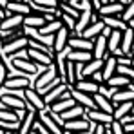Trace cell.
Returning a JSON list of instances; mask_svg holds the SVG:
<instances>
[{
  "instance_id": "cell-5",
  "label": "cell",
  "mask_w": 134,
  "mask_h": 134,
  "mask_svg": "<svg viewBox=\"0 0 134 134\" xmlns=\"http://www.w3.org/2000/svg\"><path fill=\"white\" fill-rule=\"evenodd\" d=\"M36 118H38V121H40V123H42V125H44V127H45V129H47L51 134H64V129L53 121V118L47 114V111H45V109H42V111H36Z\"/></svg>"
},
{
  "instance_id": "cell-6",
  "label": "cell",
  "mask_w": 134,
  "mask_h": 134,
  "mask_svg": "<svg viewBox=\"0 0 134 134\" xmlns=\"http://www.w3.org/2000/svg\"><path fill=\"white\" fill-rule=\"evenodd\" d=\"M71 96H72V100H74L78 105H82L85 111L96 107V105H94V100H92V94L82 92V91H78L76 87H71Z\"/></svg>"
},
{
  "instance_id": "cell-13",
  "label": "cell",
  "mask_w": 134,
  "mask_h": 134,
  "mask_svg": "<svg viewBox=\"0 0 134 134\" xmlns=\"http://www.w3.org/2000/svg\"><path fill=\"white\" fill-rule=\"evenodd\" d=\"M27 36L22 35V36H16V38H13V40H9L7 44L2 45V49L0 51H4L5 54H11V53H15V51H18V49H24V47H27Z\"/></svg>"
},
{
  "instance_id": "cell-49",
  "label": "cell",
  "mask_w": 134,
  "mask_h": 134,
  "mask_svg": "<svg viewBox=\"0 0 134 134\" xmlns=\"http://www.w3.org/2000/svg\"><path fill=\"white\" fill-rule=\"evenodd\" d=\"M5 4H7V0H0V5L2 7H5Z\"/></svg>"
},
{
  "instance_id": "cell-36",
  "label": "cell",
  "mask_w": 134,
  "mask_h": 134,
  "mask_svg": "<svg viewBox=\"0 0 134 134\" xmlns=\"http://www.w3.org/2000/svg\"><path fill=\"white\" fill-rule=\"evenodd\" d=\"M120 18L125 20V22H129L131 18H134V0H131V2L123 7V13L120 15Z\"/></svg>"
},
{
  "instance_id": "cell-54",
  "label": "cell",
  "mask_w": 134,
  "mask_h": 134,
  "mask_svg": "<svg viewBox=\"0 0 134 134\" xmlns=\"http://www.w3.org/2000/svg\"><path fill=\"white\" fill-rule=\"evenodd\" d=\"M0 49H2V42H0Z\"/></svg>"
},
{
  "instance_id": "cell-52",
  "label": "cell",
  "mask_w": 134,
  "mask_h": 134,
  "mask_svg": "<svg viewBox=\"0 0 134 134\" xmlns=\"http://www.w3.org/2000/svg\"><path fill=\"white\" fill-rule=\"evenodd\" d=\"M131 65H132V67H134V60H132V62H131Z\"/></svg>"
},
{
  "instance_id": "cell-19",
  "label": "cell",
  "mask_w": 134,
  "mask_h": 134,
  "mask_svg": "<svg viewBox=\"0 0 134 134\" xmlns=\"http://www.w3.org/2000/svg\"><path fill=\"white\" fill-rule=\"evenodd\" d=\"M103 25H105V24L102 22V18H98L96 22H91L89 25H87V27H85V29L78 35V36H83V38H87V40H92L94 36H98V35L102 33Z\"/></svg>"
},
{
  "instance_id": "cell-22",
  "label": "cell",
  "mask_w": 134,
  "mask_h": 134,
  "mask_svg": "<svg viewBox=\"0 0 134 134\" xmlns=\"http://www.w3.org/2000/svg\"><path fill=\"white\" fill-rule=\"evenodd\" d=\"M92 100H94L96 109L112 114V111H114V103H112L109 98H105V96H103V94H100V92H94V94H92Z\"/></svg>"
},
{
  "instance_id": "cell-40",
  "label": "cell",
  "mask_w": 134,
  "mask_h": 134,
  "mask_svg": "<svg viewBox=\"0 0 134 134\" xmlns=\"http://www.w3.org/2000/svg\"><path fill=\"white\" fill-rule=\"evenodd\" d=\"M40 5H45V7H56L58 5V0H33Z\"/></svg>"
},
{
  "instance_id": "cell-37",
  "label": "cell",
  "mask_w": 134,
  "mask_h": 134,
  "mask_svg": "<svg viewBox=\"0 0 134 134\" xmlns=\"http://www.w3.org/2000/svg\"><path fill=\"white\" fill-rule=\"evenodd\" d=\"M60 20H62V24L65 25L69 31H74V24H76V18H74V16H71V15H67V13H62Z\"/></svg>"
},
{
  "instance_id": "cell-38",
  "label": "cell",
  "mask_w": 134,
  "mask_h": 134,
  "mask_svg": "<svg viewBox=\"0 0 134 134\" xmlns=\"http://www.w3.org/2000/svg\"><path fill=\"white\" fill-rule=\"evenodd\" d=\"M0 120H5V121H18L13 109H0Z\"/></svg>"
},
{
  "instance_id": "cell-39",
  "label": "cell",
  "mask_w": 134,
  "mask_h": 134,
  "mask_svg": "<svg viewBox=\"0 0 134 134\" xmlns=\"http://www.w3.org/2000/svg\"><path fill=\"white\" fill-rule=\"evenodd\" d=\"M111 127L112 134H125V131H123V125H121V121H118V120H112V123L109 125Z\"/></svg>"
},
{
  "instance_id": "cell-4",
  "label": "cell",
  "mask_w": 134,
  "mask_h": 134,
  "mask_svg": "<svg viewBox=\"0 0 134 134\" xmlns=\"http://www.w3.org/2000/svg\"><path fill=\"white\" fill-rule=\"evenodd\" d=\"M85 116L89 118L91 121H94V123H102V125H105V127H109L112 123V114H109V112H105V111H100V109H87L85 111Z\"/></svg>"
},
{
  "instance_id": "cell-31",
  "label": "cell",
  "mask_w": 134,
  "mask_h": 134,
  "mask_svg": "<svg viewBox=\"0 0 134 134\" xmlns=\"http://www.w3.org/2000/svg\"><path fill=\"white\" fill-rule=\"evenodd\" d=\"M105 83H107V85H111V87H118V89H120V87L129 85V83H131V80H129V78H125V76H121V74H116V72H114L111 78H107V80H105Z\"/></svg>"
},
{
  "instance_id": "cell-41",
  "label": "cell",
  "mask_w": 134,
  "mask_h": 134,
  "mask_svg": "<svg viewBox=\"0 0 134 134\" xmlns=\"http://www.w3.org/2000/svg\"><path fill=\"white\" fill-rule=\"evenodd\" d=\"M116 62H118V64H121V65H131L132 58H131V56H125V54H123V56H118V58H116Z\"/></svg>"
},
{
  "instance_id": "cell-58",
  "label": "cell",
  "mask_w": 134,
  "mask_h": 134,
  "mask_svg": "<svg viewBox=\"0 0 134 134\" xmlns=\"http://www.w3.org/2000/svg\"><path fill=\"white\" fill-rule=\"evenodd\" d=\"M29 134H31V132H29Z\"/></svg>"
},
{
  "instance_id": "cell-21",
  "label": "cell",
  "mask_w": 134,
  "mask_h": 134,
  "mask_svg": "<svg viewBox=\"0 0 134 134\" xmlns=\"http://www.w3.org/2000/svg\"><path fill=\"white\" fill-rule=\"evenodd\" d=\"M98 85H100V83H96L92 78L85 76V78L78 80V82H76L72 87H76V89L82 91V92H87V94H94V92H98Z\"/></svg>"
},
{
  "instance_id": "cell-26",
  "label": "cell",
  "mask_w": 134,
  "mask_h": 134,
  "mask_svg": "<svg viewBox=\"0 0 134 134\" xmlns=\"http://www.w3.org/2000/svg\"><path fill=\"white\" fill-rule=\"evenodd\" d=\"M102 18V22L105 24V25H109L111 29H118V31H125L129 25L125 20H121L120 16H100Z\"/></svg>"
},
{
  "instance_id": "cell-53",
  "label": "cell",
  "mask_w": 134,
  "mask_h": 134,
  "mask_svg": "<svg viewBox=\"0 0 134 134\" xmlns=\"http://www.w3.org/2000/svg\"><path fill=\"white\" fill-rule=\"evenodd\" d=\"M58 2H67V0H58Z\"/></svg>"
},
{
  "instance_id": "cell-46",
  "label": "cell",
  "mask_w": 134,
  "mask_h": 134,
  "mask_svg": "<svg viewBox=\"0 0 134 134\" xmlns=\"http://www.w3.org/2000/svg\"><path fill=\"white\" fill-rule=\"evenodd\" d=\"M4 16H5V9L0 5V18H4Z\"/></svg>"
},
{
  "instance_id": "cell-45",
  "label": "cell",
  "mask_w": 134,
  "mask_h": 134,
  "mask_svg": "<svg viewBox=\"0 0 134 134\" xmlns=\"http://www.w3.org/2000/svg\"><path fill=\"white\" fill-rule=\"evenodd\" d=\"M127 25H129V27H131V29H132V31H134V18H131V20L127 22Z\"/></svg>"
},
{
  "instance_id": "cell-1",
  "label": "cell",
  "mask_w": 134,
  "mask_h": 134,
  "mask_svg": "<svg viewBox=\"0 0 134 134\" xmlns=\"http://www.w3.org/2000/svg\"><path fill=\"white\" fill-rule=\"evenodd\" d=\"M24 94H25V102H27L29 109L42 111V109L47 107L45 102H44V96H42L36 89H33V87H25V89H24Z\"/></svg>"
},
{
  "instance_id": "cell-15",
  "label": "cell",
  "mask_w": 134,
  "mask_h": 134,
  "mask_svg": "<svg viewBox=\"0 0 134 134\" xmlns=\"http://www.w3.org/2000/svg\"><path fill=\"white\" fill-rule=\"evenodd\" d=\"M4 87L5 89H25V87H31V80L27 76H11L4 80Z\"/></svg>"
},
{
  "instance_id": "cell-16",
  "label": "cell",
  "mask_w": 134,
  "mask_h": 134,
  "mask_svg": "<svg viewBox=\"0 0 134 134\" xmlns=\"http://www.w3.org/2000/svg\"><path fill=\"white\" fill-rule=\"evenodd\" d=\"M22 20H24L22 15H13V13H7V15L0 20V31H7V29L20 27V25H22Z\"/></svg>"
},
{
  "instance_id": "cell-30",
  "label": "cell",
  "mask_w": 134,
  "mask_h": 134,
  "mask_svg": "<svg viewBox=\"0 0 134 134\" xmlns=\"http://www.w3.org/2000/svg\"><path fill=\"white\" fill-rule=\"evenodd\" d=\"M120 42H121V31L112 29L111 35L107 36V53H111L116 47H120Z\"/></svg>"
},
{
  "instance_id": "cell-9",
  "label": "cell",
  "mask_w": 134,
  "mask_h": 134,
  "mask_svg": "<svg viewBox=\"0 0 134 134\" xmlns=\"http://www.w3.org/2000/svg\"><path fill=\"white\" fill-rule=\"evenodd\" d=\"M92 58H103L107 54V38L103 35H98L92 38Z\"/></svg>"
},
{
  "instance_id": "cell-32",
  "label": "cell",
  "mask_w": 134,
  "mask_h": 134,
  "mask_svg": "<svg viewBox=\"0 0 134 134\" xmlns=\"http://www.w3.org/2000/svg\"><path fill=\"white\" fill-rule=\"evenodd\" d=\"M62 25H64V24H62V20H60V18H54V20L47 22L45 25H42L38 31H40V33H44V35H54V33H56Z\"/></svg>"
},
{
  "instance_id": "cell-42",
  "label": "cell",
  "mask_w": 134,
  "mask_h": 134,
  "mask_svg": "<svg viewBox=\"0 0 134 134\" xmlns=\"http://www.w3.org/2000/svg\"><path fill=\"white\" fill-rule=\"evenodd\" d=\"M13 112H15V116H16V120L20 121V120H24V116L27 114V109H25V107H22V109H13Z\"/></svg>"
},
{
  "instance_id": "cell-48",
  "label": "cell",
  "mask_w": 134,
  "mask_h": 134,
  "mask_svg": "<svg viewBox=\"0 0 134 134\" xmlns=\"http://www.w3.org/2000/svg\"><path fill=\"white\" fill-rule=\"evenodd\" d=\"M105 134H112V131H111V127H105Z\"/></svg>"
},
{
  "instance_id": "cell-28",
  "label": "cell",
  "mask_w": 134,
  "mask_h": 134,
  "mask_svg": "<svg viewBox=\"0 0 134 134\" xmlns=\"http://www.w3.org/2000/svg\"><path fill=\"white\" fill-rule=\"evenodd\" d=\"M85 114V109L82 107V105H78V103H74L72 107H69L67 111L60 112V116L64 118V121L65 120H74V118H80V116H83Z\"/></svg>"
},
{
  "instance_id": "cell-29",
  "label": "cell",
  "mask_w": 134,
  "mask_h": 134,
  "mask_svg": "<svg viewBox=\"0 0 134 134\" xmlns=\"http://www.w3.org/2000/svg\"><path fill=\"white\" fill-rule=\"evenodd\" d=\"M131 107H132V100H131V102H121V103H118V107H114V111H112V118H114V120H121L125 114L131 112Z\"/></svg>"
},
{
  "instance_id": "cell-47",
  "label": "cell",
  "mask_w": 134,
  "mask_h": 134,
  "mask_svg": "<svg viewBox=\"0 0 134 134\" xmlns=\"http://www.w3.org/2000/svg\"><path fill=\"white\" fill-rule=\"evenodd\" d=\"M116 2H120V4H123V5H127V4H129L131 0H116Z\"/></svg>"
},
{
  "instance_id": "cell-23",
  "label": "cell",
  "mask_w": 134,
  "mask_h": 134,
  "mask_svg": "<svg viewBox=\"0 0 134 134\" xmlns=\"http://www.w3.org/2000/svg\"><path fill=\"white\" fill-rule=\"evenodd\" d=\"M47 24V20H45L44 15H38V13H29V15H25L22 20V25H25V27H36V29H40L42 25H45Z\"/></svg>"
},
{
  "instance_id": "cell-51",
  "label": "cell",
  "mask_w": 134,
  "mask_h": 134,
  "mask_svg": "<svg viewBox=\"0 0 134 134\" xmlns=\"http://www.w3.org/2000/svg\"><path fill=\"white\" fill-rule=\"evenodd\" d=\"M20 2H25V4H29V2H31V0H20Z\"/></svg>"
},
{
  "instance_id": "cell-18",
  "label": "cell",
  "mask_w": 134,
  "mask_h": 134,
  "mask_svg": "<svg viewBox=\"0 0 134 134\" xmlns=\"http://www.w3.org/2000/svg\"><path fill=\"white\" fill-rule=\"evenodd\" d=\"M65 89H71V85H69V83H65V82H62V83H58L56 87H53L51 91H47V92L44 94L45 105H51L53 102H56V100L60 98V94H62Z\"/></svg>"
},
{
  "instance_id": "cell-50",
  "label": "cell",
  "mask_w": 134,
  "mask_h": 134,
  "mask_svg": "<svg viewBox=\"0 0 134 134\" xmlns=\"http://www.w3.org/2000/svg\"><path fill=\"white\" fill-rule=\"evenodd\" d=\"M131 58L134 60V47H132V51H131Z\"/></svg>"
},
{
  "instance_id": "cell-33",
  "label": "cell",
  "mask_w": 134,
  "mask_h": 134,
  "mask_svg": "<svg viewBox=\"0 0 134 134\" xmlns=\"http://www.w3.org/2000/svg\"><path fill=\"white\" fill-rule=\"evenodd\" d=\"M65 83H69L71 87L76 83V69H74V62L65 60Z\"/></svg>"
},
{
  "instance_id": "cell-55",
  "label": "cell",
  "mask_w": 134,
  "mask_h": 134,
  "mask_svg": "<svg viewBox=\"0 0 134 134\" xmlns=\"http://www.w3.org/2000/svg\"><path fill=\"white\" fill-rule=\"evenodd\" d=\"M0 20H2V18H0Z\"/></svg>"
},
{
  "instance_id": "cell-20",
  "label": "cell",
  "mask_w": 134,
  "mask_h": 134,
  "mask_svg": "<svg viewBox=\"0 0 134 134\" xmlns=\"http://www.w3.org/2000/svg\"><path fill=\"white\" fill-rule=\"evenodd\" d=\"M36 120V111L35 109H27V114L20 120V127H18V134H29L33 129V123Z\"/></svg>"
},
{
  "instance_id": "cell-56",
  "label": "cell",
  "mask_w": 134,
  "mask_h": 134,
  "mask_svg": "<svg viewBox=\"0 0 134 134\" xmlns=\"http://www.w3.org/2000/svg\"><path fill=\"white\" fill-rule=\"evenodd\" d=\"M7 2H9V0H7Z\"/></svg>"
},
{
  "instance_id": "cell-8",
  "label": "cell",
  "mask_w": 134,
  "mask_h": 134,
  "mask_svg": "<svg viewBox=\"0 0 134 134\" xmlns=\"http://www.w3.org/2000/svg\"><path fill=\"white\" fill-rule=\"evenodd\" d=\"M4 9H5V15H7V13H13V15H22V16H25V15L31 13L29 4L20 2V0H9Z\"/></svg>"
},
{
  "instance_id": "cell-43",
  "label": "cell",
  "mask_w": 134,
  "mask_h": 134,
  "mask_svg": "<svg viewBox=\"0 0 134 134\" xmlns=\"http://www.w3.org/2000/svg\"><path fill=\"white\" fill-rule=\"evenodd\" d=\"M89 78H92L96 83H103V76H102V71H96V72H92Z\"/></svg>"
},
{
  "instance_id": "cell-10",
  "label": "cell",
  "mask_w": 134,
  "mask_h": 134,
  "mask_svg": "<svg viewBox=\"0 0 134 134\" xmlns=\"http://www.w3.org/2000/svg\"><path fill=\"white\" fill-rule=\"evenodd\" d=\"M27 56H29V60L33 62V64H36V65H49L51 62H53V58L44 53V51H38V49H33V47H27Z\"/></svg>"
},
{
  "instance_id": "cell-12",
  "label": "cell",
  "mask_w": 134,
  "mask_h": 134,
  "mask_svg": "<svg viewBox=\"0 0 134 134\" xmlns=\"http://www.w3.org/2000/svg\"><path fill=\"white\" fill-rule=\"evenodd\" d=\"M116 65H118V62H116V56H112L111 53H107L105 56H103V65H102V76H103V82L107 80V78H111L112 74L116 72Z\"/></svg>"
},
{
  "instance_id": "cell-57",
  "label": "cell",
  "mask_w": 134,
  "mask_h": 134,
  "mask_svg": "<svg viewBox=\"0 0 134 134\" xmlns=\"http://www.w3.org/2000/svg\"><path fill=\"white\" fill-rule=\"evenodd\" d=\"M16 134H18V132H16Z\"/></svg>"
},
{
  "instance_id": "cell-3",
  "label": "cell",
  "mask_w": 134,
  "mask_h": 134,
  "mask_svg": "<svg viewBox=\"0 0 134 134\" xmlns=\"http://www.w3.org/2000/svg\"><path fill=\"white\" fill-rule=\"evenodd\" d=\"M123 7H125L123 4L112 0V2H107V4H102L96 9V13H98V16H120L123 13Z\"/></svg>"
},
{
  "instance_id": "cell-27",
  "label": "cell",
  "mask_w": 134,
  "mask_h": 134,
  "mask_svg": "<svg viewBox=\"0 0 134 134\" xmlns=\"http://www.w3.org/2000/svg\"><path fill=\"white\" fill-rule=\"evenodd\" d=\"M74 103H76V102H74V100H72V96H71V98H64V100H56V102H53V103H51V105H47V107H49L51 111H54V112H58V114H60V112L67 111L69 107H72Z\"/></svg>"
},
{
  "instance_id": "cell-34",
  "label": "cell",
  "mask_w": 134,
  "mask_h": 134,
  "mask_svg": "<svg viewBox=\"0 0 134 134\" xmlns=\"http://www.w3.org/2000/svg\"><path fill=\"white\" fill-rule=\"evenodd\" d=\"M116 74H121V76L129 78L131 82H134V67L132 65H121V64H118L116 65Z\"/></svg>"
},
{
  "instance_id": "cell-44",
  "label": "cell",
  "mask_w": 134,
  "mask_h": 134,
  "mask_svg": "<svg viewBox=\"0 0 134 134\" xmlns=\"http://www.w3.org/2000/svg\"><path fill=\"white\" fill-rule=\"evenodd\" d=\"M5 72H7V71H5L4 67H0V87L4 85V80H5Z\"/></svg>"
},
{
  "instance_id": "cell-11",
  "label": "cell",
  "mask_w": 134,
  "mask_h": 134,
  "mask_svg": "<svg viewBox=\"0 0 134 134\" xmlns=\"http://www.w3.org/2000/svg\"><path fill=\"white\" fill-rule=\"evenodd\" d=\"M69 35H71V31L67 29L65 25H62V27H60V29L54 33V42H53V51H54V53L62 51V49H64V47L67 45Z\"/></svg>"
},
{
  "instance_id": "cell-17",
  "label": "cell",
  "mask_w": 134,
  "mask_h": 134,
  "mask_svg": "<svg viewBox=\"0 0 134 134\" xmlns=\"http://www.w3.org/2000/svg\"><path fill=\"white\" fill-rule=\"evenodd\" d=\"M0 100L5 103V107H7V109H22V107L29 109V105H27V102H25L24 98H18V96L9 94V92H7V89H5V94H4Z\"/></svg>"
},
{
  "instance_id": "cell-25",
  "label": "cell",
  "mask_w": 134,
  "mask_h": 134,
  "mask_svg": "<svg viewBox=\"0 0 134 134\" xmlns=\"http://www.w3.org/2000/svg\"><path fill=\"white\" fill-rule=\"evenodd\" d=\"M91 58H92V53H91V51L71 49V51L67 53V60H71V62H82V64H85V62H89Z\"/></svg>"
},
{
  "instance_id": "cell-24",
  "label": "cell",
  "mask_w": 134,
  "mask_h": 134,
  "mask_svg": "<svg viewBox=\"0 0 134 134\" xmlns=\"http://www.w3.org/2000/svg\"><path fill=\"white\" fill-rule=\"evenodd\" d=\"M91 15H92V9H83V11H80V16L76 18V24H74V33H76V35H80V33L91 24Z\"/></svg>"
},
{
  "instance_id": "cell-14",
  "label": "cell",
  "mask_w": 134,
  "mask_h": 134,
  "mask_svg": "<svg viewBox=\"0 0 134 134\" xmlns=\"http://www.w3.org/2000/svg\"><path fill=\"white\" fill-rule=\"evenodd\" d=\"M134 47V31L131 27H127L125 31H121V42H120V49L123 51V54L131 56V51Z\"/></svg>"
},
{
  "instance_id": "cell-2",
  "label": "cell",
  "mask_w": 134,
  "mask_h": 134,
  "mask_svg": "<svg viewBox=\"0 0 134 134\" xmlns=\"http://www.w3.org/2000/svg\"><path fill=\"white\" fill-rule=\"evenodd\" d=\"M89 127H91V120L83 114V116L74 118V120H65L64 121V134L76 132V131H89Z\"/></svg>"
},
{
  "instance_id": "cell-7",
  "label": "cell",
  "mask_w": 134,
  "mask_h": 134,
  "mask_svg": "<svg viewBox=\"0 0 134 134\" xmlns=\"http://www.w3.org/2000/svg\"><path fill=\"white\" fill-rule=\"evenodd\" d=\"M131 100H134V83H129L125 87H120L111 98L112 103H121V102H131Z\"/></svg>"
},
{
  "instance_id": "cell-35",
  "label": "cell",
  "mask_w": 134,
  "mask_h": 134,
  "mask_svg": "<svg viewBox=\"0 0 134 134\" xmlns=\"http://www.w3.org/2000/svg\"><path fill=\"white\" fill-rule=\"evenodd\" d=\"M58 7L62 9V13H67V15L74 16V18H78V16H80V11H78L74 5H71L69 2H58Z\"/></svg>"
}]
</instances>
